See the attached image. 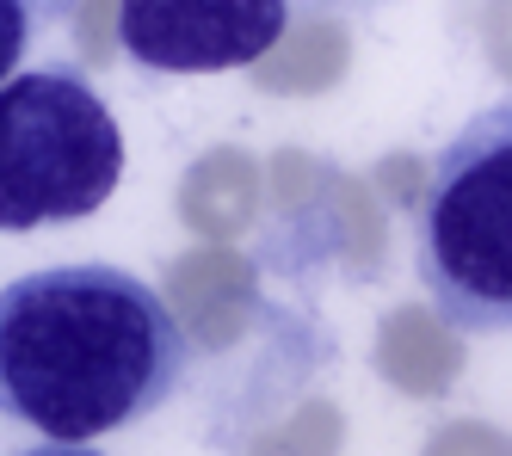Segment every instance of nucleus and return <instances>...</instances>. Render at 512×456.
Segmentation results:
<instances>
[{
	"label": "nucleus",
	"instance_id": "5",
	"mask_svg": "<svg viewBox=\"0 0 512 456\" xmlns=\"http://www.w3.org/2000/svg\"><path fill=\"white\" fill-rule=\"evenodd\" d=\"M68 13V0H0V81L19 68V56L31 50V37H38L50 19Z\"/></svg>",
	"mask_w": 512,
	"mask_h": 456
},
{
	"label": "nucleus",
	"instance_id": "1",
	"mask_svg": "<svg viewBox=\"0 0 512 456\" xmlns=\"http://www.w3.org/2000/svg\"><path fill=\"white\" fill-rule=\"evenodd\" d=\"M192 339L155 284L118 265H44L0 290V420L93 444L186 383Z\"/></svg>",
	"mask_w": 512,
	"mask_h": 456
},
{
	"label": "nucleus",
	"instance_id": "2",
	"mask_svg": "<svg viewBox=\"0 0 512 456\" xmlns=\"http://www.w3.org/2000/svg\"><path fill=\"white\" fill-rule=\"evenodd\" d=\"M420 284L457 333H506L512 315V105H488L438 148L414 222Z\"/></svg>",
	"mask_w": 512,
	"mask_h": 456
},
{
	"label": "nucleus",
	"instance_id": "3",
	"mask_svg": "<svg viewBox=\"0 0 512 456\" xmlns=\"http://www.w3.org/2000/svg\"><path fill=\"white\" fill-rule=\"evenodd\" d=\"M124 179V130L75 68L0 81V235L93 216Z\"/></svg>",
	"mask_w": 512,
	"mask_h": 456
},
{
	"label": "nucleus",
	"instance_id": "4",
	"mask_svg": "<svg viewBox=\"0 0 512 456\" xmlns=\"http://www.w3.org/2000/svg\"><path fill=\"white\" fill-rule=\"evenodd\" d=\"M290 25V0H124V56L161 74H223L260 62Z\"/></svg>",
	"mask_w": 512,
	"mask_h": 456
},
{
	"label": "nucleus",
	"instance_id": "6",
	"mask_svg": "<svg viewBox=\"0 0 512 456\" xmlns=\"http://www.w3.org/2000/svg\"><path fill=\"white\" fill-rule=\"evenodd\" d=\"M19 456H105V450H93V444H38V450H19Z\"/></svg>",
	"mask_w": 512,
	"mask_h": 456
}]
</instances>
